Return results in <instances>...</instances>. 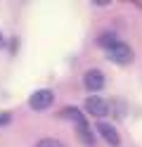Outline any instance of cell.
Here are the masks:
<instances>
[{"label": "cell", "instance_id": "obj_1", "mask_svg": "<svg viewBox=\"0 0 142 147\" xmlns=\"http://www.w3.org/2000/svg\"><path fill=\"white\" fill-rule=\"evenodd\" d=\"M107 57L114 62V64H121V67H126V64H130L133 62V50H130V45H126V43H114L111 48L107 50Z\"/></svg>", "mask_w": 142, "mask_h": 147}, {"label": "cell", "instance_id": "obj_2", "mask_svg": "<svg viewBox=\"0 0 142 147\" xmlns=\"http://www.w3.org/2000/svg\"><path fill=\"white\" fill-rule=\"evenodd\" d=\"M52 102H55L52 90H36L31 95V100H28V107H31L33 112H45L47 107H52Z\"/></svg>", "mask_w": 142, "mask_h": 147}, {"label": "cell", "instance_id": "obj_3", "mask_svg": "<svg viewBox=\"0 0 142 147\" xmlns=\"http://www.w3.org/2000/svg\"><path fill=\"white\" fill-rule=\"evenodd\" d=\"M83 109H85V114L100 116V119H102V116L109 114V102H107V100H102V97H97V95H90L88 100H85Z\"/></svg>", "mask_w": 142, "mask_h": 147}, {"label": "cell", "instance_id": "obj_4", "mask_svg": "<svg viewBox=\"0 0 142 147\" xmlns=\"http://www.w3.org/2000/svg\"><path fill=\"white\" fill-rule=\"evenodd\" d=\"M83 86H85V90H90V93H97V90H102V88H104V74H102L100 69L85 71Z\"/></svg>", "mask_w": 142, "mask_h": 147}, {"label": "cell", "instance_id": "obj_5", "mask_svg": "<svg viewBox=\"0 0 142 147\" xmlns=\"http://www.w3.org/2000/svg\"><path fill=\"white\" fill-rule=\"evenodd\" d=\"M97 131H100V135H102V138H104V140H107L111 147H118V145H121V135L116 133V128H114L111 123L100 121V123H97Z\"/></svg>", "mask_w": 142, "mask_h": 147}, {"label": "cell", "instance_id": "obj_6", "mask_svg": "<svg viewBox=\"0 0 142 147\" xmlns=\"http://www.w3.org/2000/svg\"><path fill=\"white\" fill-rule=\"evenodd\" d=\"M76 135H78V140H81L83 145H88V147H92V145H95V133L90 131L88 121H83V123L76 126Z\"/></svg>", "mask_w": 142, "mask_h": 147}, {"label": "cell", "instance_id": "obj_7", "mask_svg": "<svg viewBox=\"0 0 142 147\" xmlns=\"http://www.w3.org/2000/svg\"><path fill=\"white\" fill-rule=\"evenodd\" d=\"M62 112H64V116H66V119H71V121H73L76 126L85 121V114L81 112V109H76V107H64Z\"/></svg>", "mask_w": 142, "mask_h": 147}, {"label": "cell", "instance_id": "obj_8", "mask_svg": "<svg viewBox=\"0 0 142 147\" xmlns=\"http://www.w3.org/2000/svg\"><path fill=\"white\" fill-rule=\"evenodd\" d=\"M114 43H118V38H116L114 33H102L100 38H97V45H102L104 50H109V48H111Z\"/></svg>", "mask_w": 142, "mask_h": 147}, {"label": "cell", "instance_id": "obj_9", "mask_svg": "<svg viewBox=\"0 0 142 147\" xmlns=\"http://www.w3.org/2000/svg\"><path fill=\"white\" fill-rule=\"evenodd\" d=\"M36 147H66L64 142H59L57 138H43V140H38Z\"/></svg>", "mask_w": 142, "mask_h": 147}, {"label": "cell", "instance_id": "obj_10", "mask_svg": "<svg viewBox=\"0 0 142 147\" xmlns=\"http://www.w3.org/2000/svg\"><path fill=\"white\" fill-rule=\"evenodd\" d=\"M9 121H12V114L9 112H0V126H7Z\"/></svg>", "mask_w": 142, "mask_h": 147}, {"label": "cell", "instance_id": "obj_11", "mask_svg": "<svg viewBox=\"0 0 142 147\" xmlns=\"http://www.w3.org/2000/svg\"><path fill=\"white\" fill-rule=\"evenodd\" d=\"M3 45H5V38H3V33H0V48H3Z\"/></svg>", "mask_w": 142, "mask_h": 147}]
</instances>
